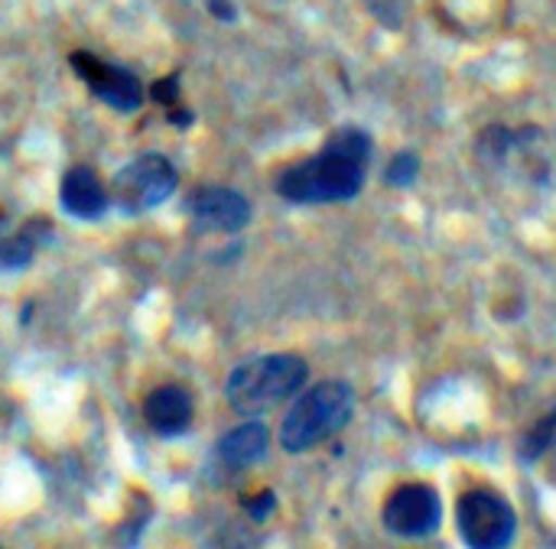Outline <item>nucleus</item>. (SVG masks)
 <instances>
[{
    "mask_svg": "<svg viewBox=\"0 0 556 549\" xmlns=\"http://www.w3.org/2000/svg\"><path fill=\"white\" fill-rule=\"evenodd\" d=\"M368 156H371L368 133L355 127H342L326 140V146L316 156L287 166L277 176V192L287 202H300V205L349 202L365 186Z\"/></svg>",
    "mask_w": 556,
    "mask_h": 549,
    "instance_id": "1",
    "label": "nucleus"
},
{
    "mask_svg": "<svg viewBox=\"0 0 556 549\" xmlns=\"http://www.w3.org/2000/svg\"><path fill=\"white\" fill-rule=\"evenodd\" d=\"M309 378V365L300 355H261L238 365L225 384L231 410L244 417H261L277 404L296 397Z\"/></svg>",
    "mask_w": 556,
    "mask_h": 549,
    "instance_id": "2",
    "label": "nucleus"
},
{
    "mask_svg": "<svg viewBox=\"0 0 556 549\" xmlns=\"http://www.w3.org/2000/svg\"><path fill=\"white\" fill-rule=\"evenodd\" d=\"M355 410V394L342 381H323L296 397L280 423V446L293 456L309 452L345 430Z\"/></svg>",
    "mask_w": 556,
    "mask_h": 549,
    "instance_id": "3",
    "label": "nucleus"
},
{
    "mask_svg": "<svg viewBox=\"0 0 556 549\" xmlns=\"http://www.w3.org/2000/svg\"><path fill=\"white\" fill-rule=\"evenodd\" d=\"M456 527L469 549H508L518 531V518L502 495L472 488L456 501Z\"/></svg>",
    "mask_w": 556,
    "mask_h": 549,
    "instance_id": "4",
    "label": "nucleus"
},
{
    "mask_svg": "<svg viewBox=\"0 0 556 549\" xmlns=\"http://www.w3.org/2000/svg\"><path fill=\"white\" fill-rule=\"evenodd\" d=\"M176 166L163 153H143L114 176L111 195L124 212H150L176 192Z\"/></svg>",
    "mask_w": 556,
    "mask_h": 549,
    "instance_id": "5",
    "label": "nucleus"
},
{
    "mask_svg": "<svg viewBox=\"0 0 556 549\" xmlns=\"http://www.w3.org/2000/svg\"><path fill=\"white\" fill-rule=\"evenodd\" d=\"M440 518H443L440 495L430 485H420V482L401 485L384 505V527L394 537H404V540L430 537L440 527Z\"/></svg>",
    "mask_w": 556,
    "mask_h": 549,
    "instance_id": "6",
    "label": "nucleus"
},
{
    "mask_svg": "<svg viewBox=\"0 0 556 549\" xmlns=\"http://www.w3.org/2000/svg\"><path fill=\"white\" fill-rule=\"evenodd\" d=\"M72 68L81 75V81L114 111H140L143 104V85L137 81V75H130L121 65H111L91 52H75L72 55Z\"/></svg>",
    "mask_w": 556,
    "mask_h": 549,
    "instance_id": "7",
    "label": "nucleus"
},
{
    "mask_svg": "<svg viewBox=\"0 0 556 549\" xmlns=\"http://www.w3.org/2000/svg\"><path fill=\"white\" fill-rule=\"evenodd\" d=\"M437 20L463 39H485L508 20L511 0H430Z\"/></svg>",
    "mask_w": 556,
    "mask_h": 549,
    "instance_id": "8",
    "label": "nucleus"
},
{
    "mask_svg": "<svg viewBox=\"0 0 556 549\" xmlns=\"http://www.w3.org/2000/svg\"><path fill=\"white\" fill-rule=\"evenodd\" d=\"M189 215L208 228V231H241L248 221H251V205L241 192L235 189H225V186H205V189H195L186 202Z\"/></svg>",
    "mask_w": 556,
    "mask_h": 549,
    "instance_id": "9",
    "label": "nucleus"
},
{
    "mask_svg": "<svg viewBox=\"0 0 556 549\" xmlns=\"http://www.w3.org/2000/svg\"><path fill=\"white\" fill-rule=\"evenodd\" d=\"M192 413H195L192 394L186 387H179V384L156 387L147 397V404H143V417H147L150 430L160 433V436H179V433H186L189 423H192Z\"/></svg>",
    "mask_w": 556,
    "mask_h": 549,
    "instance_id": "10",
    "label": "nucleus"
},
{
    "mask_svg": "<svg viewBox=\"0 0 556 549\" xmlns=\"http://www.w3.org/2000/svg\"><path fill=\"white\" fill-rule=\"evenodd\" d=\"M59 199L72 218H85V221L98 218L108 208V189L98 179V173L88 166H72L65 173V179L59 186Z\"/></svg>",
    "mask_w": 556,
    "mask_h": 549,
    "instance_id": "11",
    "label": "nucleus"
},
{
    "mask_svg": "<svg viewBox=\"0 0 556 549\" xmlns=\"http://www.w3.org/2000/svg\"><path fill=\"white\" fill-rule=\"evenodd\" d=\"M267 446H270V433L264 423L254 420V423H244L218 439V459L228 469H251L254 462H261L267 456Z\"/></svg>",
    "mask_w": 556,
    "mask_h": 549,
    "instance_id": "12",
    "label": "nucleus"
},
{
    "mask_svg": "<svg viewBox=\"0 0 556 549\" xmlns=\"http://www.w3.org/2000/svg\"><path fill=\"white\" fill-rule=\"evenodd\" d=\"M528 459L544 465L556 485V413L534 426V433L528 439Z\"/></svg>",
    "mask_w": 556,
    "mask_h": 549,
    "instance_id": "13",
    "label": "nucleus"
},
{
    "mask_svg": "<svg viewBox=\"0 0 556 549\" xmlns=\"http://www.w3.org/2000/svg\"><path fill=\"white\" fill-rule=\"evenodd\" d=\"M33 260V238L13 234V238H0V273L3 270H20Z\"/></svg>",
    "mask_w": 556,
    "mask_h": 549,
    "instance_id": "14",
    "label": "nucleus"
},
{
    "mask_svg": "<svg viewBox=\"0 0 556 549\" xmlns=\"http://www.w3.org/2000/svg\"><path fill=\"white\" fill-rule=\"evenodd\" d=\"M414 176H417V156H410V153L394 156V163L388 166V182H394V186H407Z\"/></svg>",
    "mask_w": 556,
    "mask_h": 549,
    "instance_id": "15",
    "label": "nucleus"
},
{
    "mask_svg": "<svg viewBox=\"0 0 556 549\" xmlns=\"http://www.w3.org/2000/svg\"><path fill=\"white\" fill-rule=\"evenodd\" d=\"M248 505V514L254 518V521H264L270 511H274V505H277V498L270 495V491H261V495H254V498H248L244 501Z\"/></svg>",
    "mask_w": 556,
    "mask_h": 549,
    "instance_id": "16",
    "label": "nucleus"
},
{
    "mask_svg": "<svg viewBox=\"0 0 556 549\" xmlns=\"http://www.w3.org/2000/svg\"><path fill=\"white\" fill-rule=\"evenodd\" d=\"M153 98H156L160 104H166V107H169V104L179 98V81H176L173 75H169V78H163V81H156V85H153Z\"/></svg>",
    "mask_w": 556,
    "mask_h": 549,
    "instance_id": "17",
    "label": "nucleus"
},
{
    "mask_svg": "<svg viewBox=\"0 0 556 549\" xmlns=\"http://www.w3.org/2000/svg\"><path fill=\"white\" fill-rule=\"evenodd\" d=\"M208 10L218 16V20H235L238 13H235V3L231 0H208Z\"/></svg>",
    "mask_w": 556,
    "mask_h": 549,
    "instance_id": "18",
    "label": "nucleus"
}]
</instances>
